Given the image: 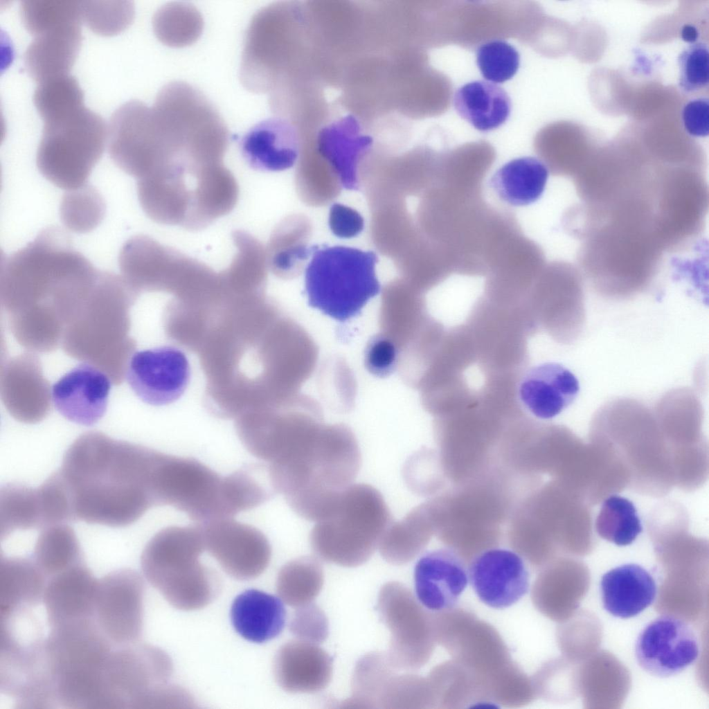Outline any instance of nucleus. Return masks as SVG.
I'll use <instances>...</instances> for the list:
<instances>
[{
    "mask_svg": "<svg viewBox=\"0 0 709 709\" xmlns=\"http://www.w3.org/2000/svg\"><path fill=\"white\" fill-rule=\"evenodd\" d=\"M469 580L480 600L502 609L528 592L530 575L523 559L514 551L493 548L476 557L468 569Z\"/></svg>",
    "mask_w": 709,
    "mask_h": 709,
    "instance_id": "obj_16",
    "label": "nucleus"
},
{
    "mask_svg": "<svg viewBox=\"0 0 709 709\" xmlns=\"http://www.w3.org/2000/svg\"><path fill=\"white\" fill-rule=\"evenodd\" d=\"M152 26L155 35L163 44L182 47L192 44L199 37L203 19L194 6L183 3H170L154 13Z\"/></svg>",
    "mask_w": 709,
    "mask_h": 709,
    "instance_id": "obj_35",
    "label": "nucleus"
},
{
    "mask_svg": "<svg viewBox=\"0 0 709 709\" xmlns=\"http://www.w3.org/2000/svg\"><path fill=\"white\" fill-rule=\"evenodd\" d=\"M82 19L95 33L116 35L126 29L134 17V6L127 1H81Z\"/></svg>",
    "mask_w": 709,
    "mask_h": 709,
    "instance_id": "obj_38",
    "label": "nucleus"
},
{
    "mask_svg": "<svg viewBox=\"0 0 709 709\" xmlns=\"http://www.w3.org/2000/svg\"><path fill=\"white\" fill-rule=\"evenodd\" d=\"M459 116L481 132L503 125L509 118L511 101L507 93L492 82L476 80L460 87L454 98Z\"/></svg>",
    "mask_w": 709,
    "mask_h": 709,
    "instance_id": "obj_26",
    "label": "nucleus"
},
{
    "mask_svg": "<svg viewBox=\"0 0 709 709\" xmlns=\"http://www.w3.org/2000/svg\"><path fill=\"white\" fill-rule=\"evenodd\" d=\"M190 375L185 352L174 346L163 345L134 353L125 378L141 401L159 406L172 404L182 397Z\"/></svg>",
    "mask_w": 709,
    "mask_h": 709,
    "instance_id": "obj_14",
    "label": "nucleus"
},
{
    "mask_svg": "<svg viewBox=\"0 0 709 709\" xmlns=\"http://www.w3.org/2000/svg\"><path fill=\"white\" fill-rule=\"evenodd\" d=\"M634 503L619 495L609 496L595 520V530L602 539L619 546L632 544L642 531Z\"/></svg>",
    "mask_w": 709,
    "mask_h": 709,
    "instance_id": "obj_36",
    "label": "nucleus"
},
{
    "mask_svg": "<svg viewBox=\"0 0 709 709\" xmlns=\"http://www.w3.org/2000/svg\"><path fill=\"white\" fill-rule=\"evenodd\" d=\"M198 525L205 550L231 577L238 580H253L268 567L271 545L258 528L233 518L216 519Z\"/></svg>",
    "mask_w": 709,
    "mask_h": 709,
    "instance_id": "obj_13",
    "label": "nucleus"
},
{
    "mask_svg": "<svg viewBox=\"0 0 709 709\" xmlns=\"http://www.w3.org/2000/svg\"><path fill=\"white\" fill-rule=\"evenodd\" d=\"M469 582L468 569L454 551L440 548L427 552L417 562L414 584L420 604L433 611L452 609Z\"/></svg>",
    "mask_w": 709,
    "mask_h": 709,
    "instance_id": "obj_18",
    "label": "nucleus"
},
{
    "mask_svg": "<svg viewBox=\"0 0 709 709\" xmlns=\"http://www.w3.org/2000/svg\"><path fill=\"white\" fill-rule=\"evenodd\" d=\"M162 452L90 431L65 452L59 470L71 520L128 526L156 506V471Z\"/></svg>",
    "mask_w": 709,
    "mask_h": 709,
    "instance_id": "obj_1",
    "label": "nucleus"
},
{
    "mask_svg": "<svg viewBox=\"0 0 709 709\" xmlns=\"http://www.w3.org/2000/svg\"><path fill=\"white\" fill-rule=\"evenodd\" d=\"M47 579L31 558L1 557L0 610L43 602Z\"/></svg>",
    "mask_w": 709,
    "mask_h": 709,
    "instance_id": "obj_29",
    "label": "nucleus"
},
{
    "mask_svg": "<svg viewBox=\"0 0 709 709\" xmlns=\"http://www.w3.org/2000/svg\"><path fill=\"white\" fill-rule=\"evenodd\" d=\"M709 101L708 98L701 97L688 101L682 109V121L685 131L695 137H705L708 135Z\"/></svg>",
    "mask_w": 709,
    "mask_h": 709,
    "instance_id": "obj_44",
    "label": "nucleus"
},
{
    "mask_svg": "<svg viewBox=\"0 0 709 709\" xmlns=\"http://www.w3.org/2000/svg\"><path fill=\"white\" fill-rule=\"evenodd\" d=\"M604 609L620 618L634 617L652 604L657 588L652 575L636 564H626L605 573L600 580Z\"/></svg>",
    "mask_w": 709,
    "mask_h": 709,
    "instance_id": "obj_24",
    "label": "nucleus"
},
{
    "mask_svg": "<svg viewBox=\"0 0 709 709\" xmlns=\"http://www.w3.org/2000/svg\"><path fill=\"white\" fill-rule=\"evenodd\" d=\"M426 680L411 674H393L386 683L379 700V708H419L429 703Z\"/></svg>",
    "mask_w": 709,
    "mask_h": 709,
    "instance_id": "obj_39",
    "label": "nucleus"
},
{
    "mask_svg": "<svg viewBox=\"0 0 709 709\" xmlns=\"http://www.w3.org/2000/svg\"><path fill=\"white\" fill-rule=\"evenodd\" d=\"M39 116L43 129L36 163L41 174L66 191L86 185L108 142V125L104 119L83 102Z\"/></svg>",
    "mask_w": 709,
    "mask_h": 709,
    "instance_id": "obj_5",
    "label": "nucleus"
},
{
    "mask_svg": "<svg viewBox=\"0 0 709 709\" xmlns=\"http://www.w3.org/2000/svg\"><path fill=\"white\" fill-rule=\"evenodd\" d=\"M397 349L391 338L378 334L369 342L366 350V364L375 375H388L396 366Z\"/></svg>",
    "mask_w": 709,
    "mask_h": 709,
    "instance_id": "obj_43",
    "label": "nucleus"
},
{
    "mask_svg": "<svg viewBox=\"0 0 709 709\" xmlns=\"http://www.w3.org/2000/svg\"><path fill=\"white\" fill-rule=\"evenodd\" d=\"M145 584L131 568H120L98 580L95 620L114 647L140 641L143 629Z\"/></svg>",
    "mask_w": 709,
    "mask_h": 709,
    "instance_id": "obj_12",
    "label": "nucleus"
},
{
    "mask_svg": "<svg viewBox=\"0 0 709 709\" xmlns=\"http://www.w3.org/2000/svg\"><path fill=\"white\" fill-rule=\"evenodd\" d=\"M312 252L305 270V293L312 307L345 322L379 294L375 252L340 245L314 246Z\"/></svg>",
    "mask_w": 709,
    "mask_h": 709,
    "instance_id": "obj_7",
    "label": "nucleus"
},
{
    "mask_svg": "<svg viewBox=\"0 0 709 709\" xmlns=\"http://www.w3.org/2000/svg\"><path fill=\"white\" fill-rule=\"evenodd\" d=\"M361 465L357 440L341 424L322 427L308 451L296 463L270 470L275 492L298 515L318 521L332 510L356 478Z\"/></svg>",
    "mask_w": 709,
    "mask_h": 709,
    "instance_id": "obj_2",
    "label": "nucleus"
},
{
    "mask_svg": "<svg viewBox=\"0 0 709 709\" xmlns=\"http://www.w3.org/2000/svg\"><path fill=\"white\" fill-rule=\"evenodd\" d=\"M111 384L96 367L82 363L60 377L52 386L55 408L66 419L92 426L105 414Z\"/></svg>",
    "mask_w": 709,
    "mask_h": 709,
    "instance_id": "obj_17",
    "label": "nucleus"
},
{
    "mask_svg": "<svg viewBox=\"0 0 709 709\" xmlns=\"http://www.w3.org/2000/svg\"><path fill=\"white\" fill-rule=\"evenodd\" d=\"M708 47L703 42L690 44L678 57L679 87L696 92L708 85Z\"/></svg>",
    "mask_w": 709,
    "mask_h": 709,
    "instance_id": "obj_41",
    "label": "nucleus"
},
{
    "mask_svg": "<svg viewBox=\"0 0 709 709\" xmlns=\"http://www.w3.org/2000/svg\"><path fill=\"white\" fill-rule=\"evenodd\" d=\"M231 619L235 630L242 638L261 643L282 632L286 611L278 598L257 589H248L234 599Z\"/></svg>",
    "mask_w": 709,
    "mask_h": 709,
    "instance_id": "obj_25",
    "label": "nucleus"
},
{
    "mask_svg": "<svg viewBox=\"0 0 709 709\" xmlns=\"http://www.w3.org/2000/svg\"><path fill=\"white\" fill-rule=\"evenodd\" d=\"M97 583L84 562L48 578L43 604L49 627L95 618Z\"/></svg>",
    "mask_w": 709,
    "mask_h": 709,
    "instance_id": "obj_20",
    "label": "nucleus"
},
{
    "mask_svg": "<svg viewBox=\"0 0 709 709\" xmlns=\"http://www.w3.org/2000/svg\"><path fill=\"white\" fill-rule=\"evenodd\" d=\"M44 527L38 487L17 483H7L0 490V535L7 538L17 530Z\"/></svg>",
    "mask_w": 709,
    "mask_h": 709,
    "instance_id": "obj_31",
    "label": "nucleus"
},
{
    "mask_svg": "<svg viewBox=\"0 0 709 709\" xmlns=\"http://www.w3.org/2000/svg\"><path fill=\"white\" fill-rule=\"evenodd\" d=\"M548 170L540 160L530 156L513 159L501 167L490 183L498 196L514 206H524L542 195Z\"/></svg>",
    "mask_w": 709,
    "mask_h": 709,
    "instance_id": "obj_27",
    "label": "nucleus"
},
{
    "mask_svg": "<svg viewBox=\"0 0 709 709\" xmlns=\"http://www.w3.org/2000/svg\"><path fill=\"white\" fill-rule=\"evenodd\" d=\"M476 63L485 79L501 83L511 79L520 63L516 48L503 40H493L481 45L476 52Z\"/></svg>",
    "mask_w": 709,
    "mask_h": 709,
    "instance_id": "obj_40",
    "label": "nucleus"
},
{
    "mask_svg": "<svg viewBox=\"0 0 709 709\" xmlns=\"http://www.w3.org/2000/svg\"><path fill=\"white\" fill-rule=\"evenodd\" d=\"M82 21L80 8L67 6L46 10L27 24L33 37L24 62L37 84L69 74L81 47Z\"/></svg>",
    "mask_w": 709,
    "mask_h": 709,
    "instance_id": "obj_10",
    "label": "nucleus"
},
{
    "mask_svg": "<svg viewBox=\"0 0 709 709\" xmlns=\"http://www.w3.org/2000/svg\"><path fill=\"white\" fill-rule=\"evenodd\" d=\"M352 114L340 116L322 125L317 132L319 153L332 165L342 186L358 189L357 164L370 148L373 137Z\"/></svg>",
    "mask_w": 709,
    "mask_h": 709,
    "instance_id": "obj_22",
    "label": "nucleus"
},
{
    "mask_svg": "<svg viewBox=\"0 0 709 709\" xmlns=\"http://www.w3.org/2000/svg\"><path fill=\"white\" fill-rule=\"evenodd\" d=\"M331 656L318 644L297 640L280 647L273 661L279 686L290 693H316L325 689L332 677Z\"/></svg>",
    "mask_w": 709,
    "mask_h": 709,
    "instance_id": "obj_21",
    "label": "nucleus"
},
{
    "mask_svg": "<svg viewBox=\"0 0 709 709\" xmlns=\"http://www.w3.org/2000/svg\"><path fill=\"white\" fill-rule=\"evenodd\" d=\"M114 647L95 618L50 628L45 654L57 706L104 708V668Z\"/></svg>",
    "mask_w": 709,
    "mask_h": 709,
    "instance_id": "obj_3",
    "label": "nucleus"
},
{
    "mask_svg": "<svg viewBox=\"0 0 709 709\" xmlns=\"http://www.w3.org/2000/svg\"><path fill=\"white\" fill-rule=\"evenodd\" d=\"M298 127L275 116L253 126L240 141L241 155L258 171L278 172L291 168L300 150Z\"/></svg>",
    "mask_w": 709,
    "mask_h": 709,
    "instance_id": "obj_19",
    "label": "nucleus"
},
{
    "mask_svg": "<svg viewBox=\"0 0 709 709\" xmlns=\"http://www.w3.org/2000/svg\"><path fill=\"white\" fill-rule=\"evenodd\" d=\"M700 652L692 628L673 616H661L640 631L635 644L639 666L651 675L667 678L692 665Z\"/></svg>",
    "mask_w": 709,
    "mask_h": 709,
    "instance_id": "obj_15",
    "label": "nucleus"
},
{
    "mask_svg": "<svg viewBox=\"0 0 709 709\" xmlns=\"http://www.w3.org/2000/svg\"><path fill=\"white\" fill-rule=\"evenodd\" d=\"M422 509H415L403 519L391 523L378 546L388 563L403 565L411 562L422 549L427 535Z\"/></svg>",
    "mask_w": 709,
    "mask_h": 709,
    "instance_id": "obj_34",
    "label": "nucleus"
},
{
    "mask_svg": "<svg viewBox=\"0 0 709 709\" xmlns=\"http://www.w3.org/2000/svg\"><path fill=\"white\" fill-rule=\"evenodd\" d=\"M222 479L196 459L163 453L156 474L157 506H172L198 523L219 519Z\"/></svg>",
    "mask_w": 709,
    "mask_h": 709,
    "instance_id": "obj_11",
    "label": "nucleus"
},
{
    "mask_svg": "<svg viewBox=\"0 0 709 709\" xmlns=\"http://www.w3.org/2000/svg\"><path fill=\"white\" fill-rule=\"evenodd\" d=\"M172 672L170 657L158 647L140 641L114 647L104 668L106 708H141Z\"/></svg>",
    "mask_w": 709,
    "mask_h": 709,
    "instance_id": "obj_8",
    "label": "nucleus"
},
{
    "mask_svg": "<svg viewBox=\"0 0 709 709\" xmlns=\"http://www.w3.org/2000/svg\"><path fill=\"white\" fill-rule=\"evenodd\" d=\"M396 672L386 652H372L364 655L357 662L352 674V694L341 707L379 708L383 690Z\"/></svg>",
    "mask_w": 709,
    "mask_h": 709,
    "instance_id": "obj_33",
    "label": "nucleus"
},
{
    "mask_svg": "<svg viewBox=\"0 0 709 709\" xmlns=\"http://www.w3.org/2000/svg\"><path fill=\"white\" fill-rule=\"evenodd\" d=\"M681 36L683 41L690 44L697 42L699 37V33L694 26L685 24L681 28Z\"/></svg>",
    "mask_w": 709,
    "mask_h": 709,
    "instance_id": "obj_45",
    "label": "nucleus"
},
{
    "mask_svg": "<svg viewBox=\"0 0 709 709\" xmlns=\"http://www.w3.org/2000/svg\"><path fill=\"white\" fill-rule=\"evenodd\" d=\"M579 391V381L572 372L559 364L545 363L527 372L519 395L533 415L550 419L568 407Z\"/></svg>",
    "mask_w": 709,
    "mask_h": 709,
    "instance_id": "obj_23",
    "label": "nucleus"
},
{
    "mask_svg": "<svg viewBox=\"0 0 709 709\" xmlns=\"http://www.w3.org/2000/svg\"><path fill=\"white\" fill-rule=\"evenodd\" d=\"M204 550L198 524L163 528L150 539L142 552L143 574L176 609L192 611L204 608L216 598L219 588L217 575L199 561Z\"/></svg>",
    "mask_w": 709,
    "mask_h": 709,
    "instance_id": "obj_4",
    "label": "nucleus"
},
{
    "mask_svg": "<svg viewBox=\"0 0 709 709\" xmlns=\"http://www.w3.org/2000/svg\"><path fill=\"white\" fill-rule=\"evenodd\" d=\"M32 559L47 580L84 562L76 535L66 523L54 524L41 530Z\"/></svg>",
    "mask_w": 709,
    "mask_h": 709,
    "instance_id": "obj_30",
    "label": "nucleus"
},
{
    "mask_svg": "<svg viewBox=\"0 0 709 709\" xmlns=\"http://www.w3.org/2000/svg\"><path fill=\"white\" fill-rule=\"evenodd\" d=\"M392 517L382 494L364 483L352 484L330 512L316 521L309 541L322 560L353 568L373 556Z\"/></svg>",
    "mask_w": 709,
    "mask_h": 709,
    "instance_id": "obj_6",
    "label": "nucleus"
},
{
    "mask_svg": "<svg viewBox=\"0 0 709 709\" xmlns=\"http://www.w3.org/2000/svg\"><path fill=\"white\" fill-rule=\"evenodd\" d=\"M324 584V572L320 562L304 556L286 563L279 571L276 591L288 606L300 607L312 603Z\"/></svg>",
    "mask_w": 709,
    "mask_h": 709,
    "instance_id": "obj_32",
    "label": "nucleus"
},
{
    "mask_svg": "<svg viewBox=\"0 0 709 709\" xmlns=\"http://www.w3.org/2000/svg\"><path fill=\"white\" fill-rule=\"evenodd\" d=\"M289 627L290 632L299 640L315 644L323 643L329 634L325 613L312 602L296 608Z\"/></svg>",
    "mask_w": 709,
    "mask_h": 709,
    "instance_id": "obj_42",
    "label": "nucleus"
},
{
    "mask_svg": "<svg viewBox=\"0 0 709 709\" xmlns=\"http://www.w3.org/2000/svg\"><path fill=\"white\" fill-rule=\"evenodd\" d=\"M105 213V204L102 197L88 183L66 191L60 208L63 224L77 233L93 230L102 220Z\"/></svg>",
    "mask_w": 709,
    "mask_h": 709,
    "instance_id": "obj_37",
    "label": "nucleus"
},
{
    "mask_svg": "<svg viewBox=\"0 0 709 709\" xmlns=\"http://www.w3.org/2000/svg\"><path fill=\"white\" fill-rule=\"evenodd\" d=\"M377 610L391 636L386 655L397 671L414 670L429 659L432 650L430 621L411 591L404 584H384Z\"/></svg>",
    "mask_w": 709,
    "mask_h": 709,
    "instance_id": "obj_9",
    "label": "nucleus"
},
{
    "mask_svg": "<svg viewBox=\"0 0 709 709\" xmlns=\"http://www.w3.org/2000/svg\"><path fill=\"white\" fill-rule=\"evenodd\" d=\"M276 493L269 467L248 465L222 476L219 508L221 518H233L240 512L260 505Z\"/></svg>",
    "mask_w": 709,
    "mask_h": 709,
    "instance_id": "obj_28",
    "label": "nucleus"
}]
</instances>
